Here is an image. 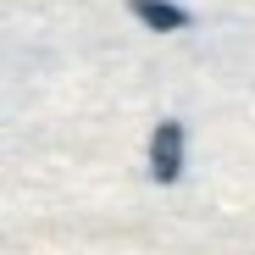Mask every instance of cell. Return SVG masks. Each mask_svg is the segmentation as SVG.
Returning a JSON list of instances; mask_svg holds the SVG:
<instances>
[{
	"label": "cell",
	"mask_w": 255,
	"mask_h": 255,
	"mask_svg": "<svg viewBox=\"0 0 255 255\" xmlns=\"http://www.w3.org/2000/svg\"><path fill=\"white\" fill-rule=\"evenodd\" d=\"M128 11H133L144 28H155V33H172V28H189L194 22L183 6H172V0H128Z\"/></svg>",
	"instance_id": "obj_2"
},
{
	"label": "cell",
	"mask_w": 255,
	"mask_h": 255,
	"mask_svg": "<svg viewBox=\"0 0 255 255\" xmlns=\"http://www.w3.org/2000/svg\"><path fill=\"white\" fill-rule=\"evenodd\" d=\"M150 172L155 183H172L183 172V122H161L155 139H150Z\"/></svg>",
	"instance_id": "obj_1"
}]
</instances>
